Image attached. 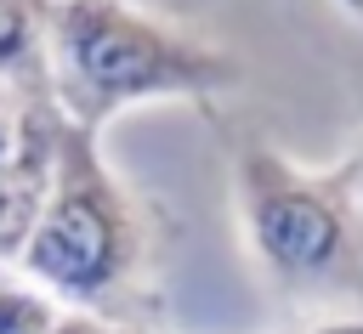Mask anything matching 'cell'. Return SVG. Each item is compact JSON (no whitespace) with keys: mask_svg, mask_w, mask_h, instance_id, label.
Instances as JSON below:
<instances>
[{"mask_svg":"<svg viewBox=\"0 0 363 334\" xmlns=\"http://www.w3.org/2000/svg\"><path fill=\"white\" fill-rule=\"evenodd\" d=\"M102 334H153V328H147V323H108Z\"/></svg>","mask_w":363,"mask_h":334,"instance_id":"obj_11","label":"cell"},{"mask_svg":"<svg viewBox=\"0 0 363 334\" xmlns=\"http://www.w3.org/2000/svg\"><path fill=\"white\" fill-rule=\"evenodd\" d=\"M295 334H363V311H323Z\"/></svg>","mask_w":363,"mask_h":334,"instance_id":"obj_8","label":"cell"},{"mask_svg":"<svg viewBox=\"0 0 363 334\" xmlns=\"http://www.w3.org/2000/svg\"><path fill=\"white\" fill-rule=\"evenodd\" d=\"M6 102H11V91H6V85H0V108H6Z\"/></svg>","mask_w":363,"mask_h":334,"instance_id":"obj_13","label":"cell"},{"mask_svg":"<svg viewBox=\"0 0 363 334\" xmlns=\"http://www.w3.org/2000/svg\"><path fill=\"white\" fill-rule=\"evenodd\" d=\"M340 170H346V181H352V192H357V204H363V130H357V142H352V153L340 159Z\"/></svg>","mask_w":363,"mask_h":334,"instance_id":"obj_10","label":"cell"},{"mask_svg":"<svg viewBox=\"0 0 363 334\" xmlns=\"http://www.w3.org/2000/svg\"><path fill=\"white\" fill-rule=\"evenodd\" d=\"M17 272L57 306L102 323H147L159 272V209L108 164L102 136L62 119L45 209L17 255Z\"/></svg>","mask_w":363,"mask_h":334,"instance_id":"obj_1","label":"cell"},{"mask_svg":"<svg viewBox=\"0 0 363 334\" xmlns=\"http://www.w3.org/2000/svg\"><path fill=\"white\" fill-rule=\"evenodd\" d=\"M45 6L51 0H0V85L11 102H40L45 91Z\"/></svg>","mask_w":363,"mask_h":334,"instance_id":"obj_5","label":"cell"},{"mask_svg":"<svg viewBox=\"0 0 363 334\" xmlns=\"http://www.w3.org/2000/svg\"><path fill=\"white\" fill-rule=\"evenodd\" d=\"M244 85V62L142 0H51L45 91L51 108L102 136L142 102H210Z\"/></svg>","mask_w":363,"mask_h":334,"instance_id":"obj_2","label":"cell"},{"mask_svg":"<svg viewBox=\"0 0 363 334\" xmlns=\"http://www.w3.org/2000/svg\"><path fill=\"white\" fill-rule=\"evenodd\" d=\"M142 6H153V11H164V17H170V11H187L193 0H142Z\"/></svg>","mask_w":363,"mask_h":334,"instance_id":"obj_12","label":"cell"},{"mask_svg":"<svg viewBox=\"0 0 363 334\" xmlns=\"http://www.w3.org/2000/svg\"><path fill=\"white\" fill-rule=\"evenodd\" d=\"M17 147H23V102H6L0 108V170L17 159Z\"/></svg>","mask_w":363,"mask_h":334,"instance_id":"obj_7","label":"cell"},{"mask_svg":"<svg viewBox=\"0 0 363 334\" xmlns=\"http://www.w3.org/2000/svg\"><path fill=\"white\" fill-rule=\"evenodd\" d=\"M227 175L255 277L306 317L363 311V204L346 170H306L261 130H233Z\"/></svg>","mask_w":363,"mask_h":334,"instance_id":"obj_3","label":"cell"},{"mask_svg":"<svg viewBox=\"0 0 363 334\" xmlns=\"http://www.w3.org/2000/svg\"><path fill=\"white\" fill-rule=\"evenodd\" d=\"M57 142H62V113L51 108V96L23 102V147L0 170V266H17L28 232L45 209L51 170H57Z\"/></svg>","mask_w":363,"mask_h":334,"instance_id":"obj_4","label":"cell"},{"mask_svg":"<svg viewBox=\"0 0 363 334\" xmlns=\"http://www.w3.org/2000/svg\"><path fill=\"white\" fill-rule=\"evenodd\" d=\"M57 311L62 306L40 283H28L17 266H0V334H45Z\"/></svg>","mask_w":363,"mask_h":334,"instance_id":"obj_6","label":"cell"},{"mask_svg":"<svg viewBox=\"0 0 363 334\" xmlns=\"http://www.w3.org/2000/svg\"><path fill=\"white\" fill-rule=\"evenodd\" d=\"M102 328H108L102 317H91V311H74V306H62V311H57V323H51L45 334H102Z\"/></svg>","mask_w":363,"mask_h":334,"instance_id":"obj_9","label":"cell"}]
</instances>
